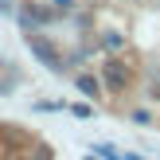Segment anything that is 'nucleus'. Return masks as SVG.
<instances>
[{
    "label": "nucleus",
    "instance_id": "nucleus-5",
    "mask_svg": "<svg viewBox=\"0 0 160 160\" xmlns=\"http://www.w3.org/2000/svg\"><path fill=\"white\" fill-rule=\"evenodd\" d=\"M74 86L82 90V98H98V90H102V86H98V78H94V74H86V70L74 78Z\"/></svg>",
    "mask_w": 160,
    "mask_h": 160
},
{
    "label": "nucleus",
    "instance_id": "nucleus-2",
    "mask_svg": "<svg viewBox=\"0 0 160 160\" xmlns=\"http://www.w3.org/2000/svg\"><path fill=\"white\" fill-rule=\"evenodd\" d=\"M28 43H31V51H35V59L43 62L47 70H55V74H62V70H67V62H62V55L55 51L51 43H43V39H39V35H31Z\"/></svg>",
    "mask_w": 160,
    "mask_h": 160
},
{
    "label": "nucleus",
    "instance_id": "nucleus-10",
    "mask_svg": "<svg viewBox=\"0 0 160 160\" xmlns=\"http://www.w3.org/2000/svg\"><path fill=\"white\" fill-rule=\"evenodd\" d=\"M0 16H16V8H12V0H0Z\"/></svg>",
    "mask_w": 160,
    "mask_h": 160
},
{
    "label": "nucleus",
    "instance_id": "nucleus-11",
    "mask_svg": "<svg viewBox=\"0 0 160 160\" xmlns=\"http://www.w3.org/2000/svg\"><path fill=\"white\" fill-rule=\"evenodd\" d=\"M55 4H59V12H70V8H74V0H55Z\"/></svg>",
    "mask_w": 160,
    "mask_h": 160
},
{
    "label": "nucleus",
    "instance_id": "nucleus-13",
    "mask_svg": "<svg viewBox=\"0 0 160 160\" xmlns=\"http://www.w3.org/2000/svg\"><path fill=\"white\" fill-rule=\"evenodd\" d=\"M121 160H145L141 152H121Z\"/></svg>",
    "mask_w": 160,
    "mask_h": 160
},
{
    "label": "nucleus",
    "instance_id": "nucleus-1",
    "mask_svg": "<svg viewBox=\"0 0 160 160\" xmlns=\"http://www.w3.org/2000/svg\"><path fill=\"white\" fill-rule=\"evenodd\" d=\"M102 82H106V90H113V94H125L133 86V70H129V62H121V59H109L106 67H102Z\"/></svg>",
    "mask_w": 160,
    "mask_h": 160
},
{
    "label": "nucleus",
    "instance_id": "nucleus-3",
    "mask_svg": "<svg viewBox=\"0 0 160 160\" xmlns=\"http://www.w3.org/2000/svg\"><path fill=\"white\" fill-rule=\"evenodd\" d=\"M55 8H43V4H23L20 8V20H23V28H39V23H51L55 20Z\"/></svg>",
    "mask_w": 160,
    "mask_h": 160
},
{
    "label": "nucleus",
    "instance_id": "nucleus-9",
    "mask_svg": "<svg viewBox=\"0 0 160 160\" xmlns=\"http://www.w3.org/2000/svg\"><path fill=\"white\" fill-rule=\"evenodd\" d=\"M35 109H39V113H47V109H62V106H59V102H35Z\"/></svg>",
    "mask_w": 160,
    "mask_h": 160
},
{
    "label": "nucleus",
    "instance_id": "nucleus-6",
    "mask_svg": "<svg viewBox=\"0 0 160 160\" xmlns=\"http://www.w3.org/2000/svg\"><path fill=\"white\" fill-rule=\"evenodd\" d=\"M102 47H106V51H121V47H125V39L117 35V31H109V35L102 39Z\"/></svg>",
    "mask_w": 160,
    "mask_h": 160
},
{
    "label": "nucleus",
    "instance_id": "nucleus-4",
    "mask_svg": "<svg viewBox=\"0 0 160 160\" xmlns=\"http://www.w3.org/2000/svg\"><path fill=\"white\" fill-rule=\"evenodd\" d=\"M20 160H55V152H51V145H43V141L31 137V145H23V156Z\"/></svg>",
    "mask_w": 160,
    "mask_h": 160
},
{
    "label": "nucleus",
    "instance_id": "nucleus-12",
    "mask_svg": "<svg viewBox=\"0 0 160 160\" xmlns=\"http://www.w3.org/2000/svg\"><path fill=\"white\" fill-rule=\"evenodd\" d=\"M82 160H106V156H102V152H94V148H90V152H86Z\"/></svg>",
    "mask_w": 160,
    "mask_h": 160
},
{
    "label": "nucleus",
    "instance_id": "nucleus-7",
    "mask_svg": "<svg viewBox=\"0 0 160 160\" xmlns=\"http://www.w3.org/2000/svg\"><path fill=\"white\" fill-rule=\"evenodd\" d=\"M94 152H102L106 160H121V152H117L113 145H94Z\"/></svg>",
    "mask_w": 160,
    "mask_h": 160
},
{
    "label": "nucleus",
    "instance_id": "nucleus-8",
    "mask_svg": "<svg viewBox=\"0 0 160 160\" xmlns=\"http://www.w3.org/2000/svg\"><path fill=\"white\" fill-rule=\"evenodd\" d=\"M133 121H137V125H148L152 117H148V109H133Z\"/></svg>",
    "mask_w": 160,
    "mask_h": 160
}]
</instances>
